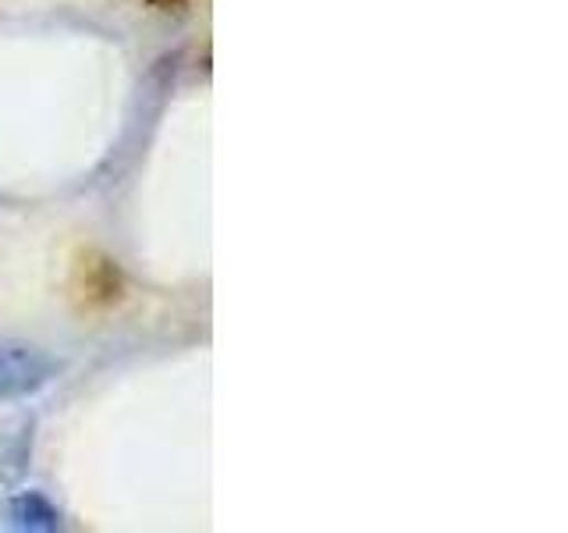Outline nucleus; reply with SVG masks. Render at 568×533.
Returning a JSON list of instances; mask_svg holds the SVG:
<instances>
[{
  "label": "nucleus",
  "instance_id": "nucleus-1",
  "mask_svg": "<svg viewBox=\"0 0 568 533\" xmlns=\"http://www.w3.org/2000/svg\"><path fill=\"white\" fill-rule=\"evenodd\" d=\"M58 378V363L29 342L0 338V405L22 402Z\"/></svg>",
  "mask_w": 568,
  "mask_h": 533
},
{
  "label": "nucleus",
  "instance_id": "nucleus-3",
  "mask_svg": "<svg viewBox=\"0 0 568 533\" xmlns=\"http://www.w3.org/2000/svg\"><path fill=\"white\" fill-rule=\"evenodd\" d=\"M36 423L32 416H11L0 423V480L4 484H14V480H22L29 462H32V434Z\"/></svg>",
  "mask_w": 568,
  "mask_h": 533
},
{
  "label": "nucleus",
  "instance_id": "nucleus-2",
  "mask_svg": "<svg viewBox=\"0 0 568 533\" xmlns=\"http://www.w3.org/2000/svg\"><path fill=\"white\" fill-rule=\"evenodd\" d=\"M0 523L22 533H53L64 526V515L43 491H14L0 502Z\"/></svg>",
  "mask_w": 568,
  "mask_h": 533
},
{
  "label": "nucleus",
  "instance_id": "nucleus-4",
  "mask_svg": "<svg viewBox=\"0 0 568 533\" xmlns=\"http://www.w3.org/2000/svg\"><path fill=\"white\" fill-rule=\"evenodd\" d=\"M153 4H178V0H153Z\"/></svg>",
  "mask_w": 568,
  "mask_h": 533
}]
</instances>
